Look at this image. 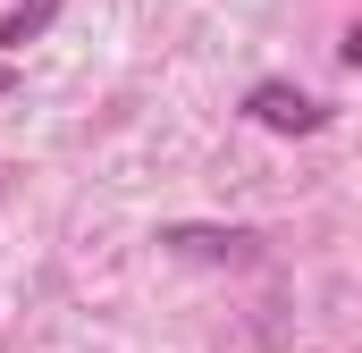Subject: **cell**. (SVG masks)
<instances>
[{
  "label": "cell",
  "instance_id": "6da1fadb",
  "mask_svg": "<svg viewBox=\"0 0 362 353\" xmlns=\"http://www.w3.org/2000/svg\"><path fill=\"white\" fill-rule=\"evenodd\" d=\"M245 118H253V126H270V135H320L337 109H329L320 92H303V85H278V76H262V85L245 92Z\"/></svg>",
  "mask_w": 362,
  "mask_h": 353
},
{
  "label": "cell",
  "instance_id": "7a4b0ae2",
  "mask_svg": "<svg viewBox=\"0 0 362 353\" xmlns=\"http://www.w3.org/2000/svg\"><path fill=\"white\" fill-rule=\"evenodd\" d=\"M169 253H202V261H253V227H160Z\"/></svg>",
  "mask_w": 362,
  "mask_h": 353
},
{
  "label": "cell",
  "instance_id": "3957f363",
  "mask_svg": "<svg viewBox=\"0 0 362 353\" xmlns=\"http://www.w3.org/2000/svg\"><path fill=\"white\" fill-rule=\"evenodd\" d=\"M59 8H68V0H8V17H0V51H25V42H42Z\"/></svg>",
  "mask_w": 362,
  "mask_h": 353
},
{
  "label": "cell",
  "instance_id": "277c9868",
  "mask_svg": "<svg viewBox=\"0 0 362 353\" xmlns=\"http://www.w3.org/2000/svg\"><path fill=\"white\" fill-rule=\"evenodd\" d=\"M8 92H17V68H8V59H0V101H8Z\"/></svg>",
  "mask_w": 362,
  "mask_h": 353
}]
</instances>
